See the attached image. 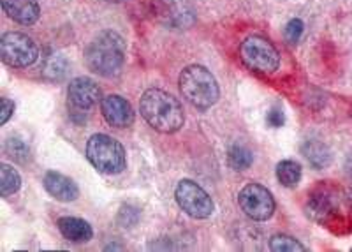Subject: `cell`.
I'll use <instances>...</instances> for the list:
<instances>
[{"label": "cell", "instance_id": "8", "mask_svg": "<svg viewBox=\"0 0 352 252\" xmlns=\"http://www.w3.org/2000/svg\"><path fill=\"white\" fill-rule=\"evenodd\" d=\"M238 203L245 216L254 220H268L275 212L272 192L261 184H247L238 194Z\"/></svg>", "mask_w": 352, "mask_h": 252}, {"label": "cell", "instance_id": "27", "mask_svg": "<svg viewBox=\"0 0 352 252\" xmlns=\"http://www.w3.org/2000/svg\"><path fill=\"white\" fill-rule=\"evenodd\" d=\"M106 2H122V0H106Z\"/></svg>", "mask_w": 352, "mask_h": 252}, {"label": "cell", "instance_id": "7", "mask_svg": "<svg viewBox=\"0 0 352 252\" xmlns=\"http://www.w3.org/2000/svg\"><path fill=\"white\" fill-rule=\"evenodd\" d=\"M176 203L192 219H208L215 210L213 200L201 185L192 180L178 182L175 189Z\"/></svg>", "mask_w": 352, "mask_h": 252}, {"label": "cell", "instance_id": "6", "mask_svg": "<svg viewBox=\"0 0 352 252\" xmlns=\"http://www.w3.org/2000/svg\"><path fill=\"white\" fill-rule=\"evenodd\" d=\"M0 56L11 67H28L39 59V48L27 34L8 32L0 37Z\"/></svg>", "mask_w": 352, "mask_h": 252}, {"label": "cell", "instance_id": "3", "mask_svg": "<svg viewBox=\"0 0 352 252\" xmlns=\"http://www.w3.org/2000/svg\"><path fill=\"white\" fill-rule=\"evenodd\" d=\"M180 92L192 106L208 109L219 101L220 90L215 76L203 65H188L180 74Z\"/></svg>", "mask_w": 352, "mask_h": 252}, {"label": "cell", "instance_id": "14", "mask_svg": "<svg viewBox=\"0 0 352 252\" xmlns=\"http://www.w3.org/2000/svg\"><path fill=\"white\" fill-rule=\"evenodd\" d=\"M2 9L11 20L20 25H34L39 20L41 9L37 0H0Z\"/></svg>", "mask_w": 352, "mask_h": 252}, {"label": "cell", "instance_id": "20", "mask_svg": "<svg viewBox=\"0 0 352 252\" xmlns=\"http://www.w3.org/2000/svg\"><path fill=\"white\" fill-rule=\"evenodd\" d=\"M229 166L236 171H245L252 166L254 162V154L248 150L243 145H234L229 150Z\"/></svg>", "mask_w": 352, "mask_h": 252}, {"label": "cell", "instance_id": "25", "mask_svg": "<svg viewBox=\"0 0 352 252\" xmlns=\"http://www.w3.org/2000/svg\"><path fill=\"white\" fill-rule=\"evenodd\" d=\"M266 122H268L270 127H282V125L285 124V115H284V109L280 108V106H273L272 109L268 112V115H266Z\"/></svg>", "mask_w": 352, "mask_h": 252}, {"label": "cell", "instance_id": "24", "mask_svg": "<svg viewBox=\"0 0 352 252\" xmlns=\"http://www.w3.org/2000/svg\"><path fill=\"white\" fill-rule=\"evenodd\" d=\"M303 30H305L303 21L294 18V20H291L287 25H285V37H287V41L291 44H296L298 41L301 39V36H303Z\"/></svg>", "mask_w": 352, "mask_h": 252}, {"label": "cell", "instance_id": "15", "mask_svg": "<svg viewBox=\"0 0 352 252\" xmlns=\"http://www.w3.org/2000/svg\"><path fill=\"white\" fill-rule=\"evenodd\" d=\"M56 226H58L60 233L69 242L87 244V242L92 240L94 229L87 220L78 219V217H60V219L56 220Z\"/></svg>", "mask_w": 352, "mask_h": 252}, {"label": "cell", "instance_id": "13", "mask_svg": "<svg viewBox=\"0 0 352 252\" xmlns=\"http://www.w3.org/2000/svg\"><path fill=\"white\" fill-rule=\"evenodd\" d=\"M43 184L50 196L55 198L56 201H62V203L76 201L78 196H80V189H78L76 182L58 171L46 173L43 178Z\"/></svg>", "mask_w": 352, "mask_h": 252}, {"label": "cell", "instance_id": "19", "mask_svg": "<svg viewBox=\"0 0 352 252\" xmlns=\"http://www.w3.org/2000/svg\"><path fill=\"white\" fill-rule=\"evenodd\" d=\"M21 178L20 173L9 165H0V194L2 198H8L14 192L20 191Z\"/></svg>", "mask_w": 352, "mask_h": 252}, {"label": "cell", "instance_id": "12", "mask_svg": "<svg viewBox=\"0 0 352 252\" xmlns=\"http://www.w3.org/2000/svg\"><path fill=\"white\" fill-rule=\"evenodd\" d=\"M100 109L111 127L125 129L134 124V112L127 99L122 96H108L100 101Z\"/></svg>", "mask_w": 352, "mask_h": 252}, {"label": "cell", "instance_id": "9", "mask_svg": "<svg viewBox=\"0 0 352 252\" xmlns=\"http://www.w3.org/2000/svg\"><path fill=\"white\" fill-rule=\"evenodd\" d=\"M153 14L160 23L176 30L196 23V11L188 0H153Z\"/></svg>", "mask_w": 352, "mask_h": 252}, {"label": "cell", "instance_id": "16", "mask_svg": "<svg viewBox=\"0 0 352 252\" xmlns=\"http://www.w3.org/2000/svg\"><path fill=\"white\" fill-rule=\"evenodd\" d=\"M301 152L307 157L308 162L316 169H324L331 165V150L328 145L320 140H308L301 147Z\"/></svg>", "mask_w": 352, "mask_h": 252}, {"label": "cell", "instance_id": "26", "mask_svg": "<svg viewBox=\"0 0 352 252\" xmlns=\"http://www.w3.org/2000/svg\"><path fill=\"white\" fill-rule=\"evenodd\" d=\"M0 105H2V112H0V124L6 125L8 124L9 118L12 116V113H14V103H12V101H9L8 97H2Z\"/></svg>", "mask_w": 352, "mask_h": 252}, {"label": "cell", "instance_id": "18", "mask_svg": "<svg viewBox=\"0 0 352 252\" xmlns=\"http://www.w3.org/2000/svg\"><path fill=\"white\" fill-rule=\"evenodd\" d=\"M276 178L284 187H296L301 180V166L300 162L285 159L276 165Z\"/></svg>", "mask_w": 352, "mask_h": 252}, {"label": "cell", "instance_id": "17", "mask_svg": "<svg viewBox=\"0 0 352 252\" xmlns=\"http://www.w3.org/2000/svg\"><path fill=\"white\" fill-rule=\"evenodd\" d=\"M67 61H65V56L60 55V53H50L48 56H44L43 65H41L43 76L50 81L64 80L65 74H67Z\"/></svg>", "mask_w": 352, "mask_h": 252}, {"label": "cell", "instance_id": "2", "mask_svg": "<svg viewBox=\"0 0 352 252\" xmlns=\"http://www.w3.org/2000/svg\"><path fill=\"white\" fill-rule=\"evenodd\" d=\"M127 55L124 37L115 30H102L88 44L85 61L90 71L99 76H115L120 71Z\"/></svg>", "mask_w": 352, "mask_h": 252}, {"label": "cell", "instance_id": "4", "mask_svg": "<svg viewBox=\"0 0 352 252\" xmlns=\"http://www.w3.org/2000/svg\"><path fill=\"white\" fill-rule=\"evenodd\" d=\"M87 157L94 168L104 175H118L127 166L122 143L108 134H94L87 141Z\"/></svg>", "mask_w": 352, "mask_h": 252}, {"label": "cell", "instance_id": "1", "mask_svg": "<svg viewBox=\"0 0 352 252\" xmlns=\"http://www.w3.org/2000/svg\"><path fill=\"white\" fill-rule=\"evenodd\" d=\"M140 109L144 120L148 122L155 131L171 134L184 127V106L175 96L160 90V88H150L143 94Z\"/></svg>", "mask_w": 352, "mask_h": 252}, {"label": "cell", "instance_id": "21", "mask_svg": "<svg viewBox=\"0 0 352 252\" xmlns=\"http://www.w3.org/2000/svg\"><path fill=\"white\" fill-rule=\"evenodd\" d=\"M6 154L20 165H25L30 159V148L20 136H11L6 141Z\"/></svg>", "mask_w": 352, "mask_h": 252}, {"label": "cell", "instance_id": "22", "mask_svg": "<svg viewBox=\"0 0 352 252\" xmlns=\"http://www.w3.org/2000/svg\"><path fill=\"white\" fill-rule=\"evenodd\" d=\"M270 249L273 252H303L307 251L305 245H301L296 238H292L289 235H275L272 236V240H270Z\"/></svg>", "mask_w": 352, "mask_h": 252}, {"label": "cell", "instance_id": "10", "mask_svg": "<svg viewBox=\"0 0 352 252\" xmlns=\"http://www.w3.org/2000/svg\"><path fill=\"white\" fill-rule=\"evenodd\" d=\"M340 210V200L336 198L335 192L328 189H317L308 196L305 212L312 220L319 224H329Z\"/></svg>", "mask_w": 352, "mask_h": 252}, {"label": "cell", "instance_id": "23", "mask_svg": "<svg viewBox=\"0 0 352 252\" xmlns=\"http://www.w3.org/2000/svg\"><path fill=\"white\" fill-rule=\"evenodd\" d=\"M141 212L138 207L134 204H122L120 210H118V216H116V220L118 224L124 226V228H132L140 222Z\"/></svg>", "mask_w": 352, "mask_h": 252}, {"label": "cell", "instance_id": "11", "mask_svg": "<svg viewBox=\"0 0 352 252\" xmlns=\"http://www.w3.org/2000/svg\"><path fill=\"white\" fill-rule=\"evenodd\" d=\"M69 105L74 109H81V112H88L96 105H99V101L102 99L99 85L90 78H76L72 80L67 88Z\"/></svg>", "mask_w": 352, "mask_h": 252}, {"label": "cell", "instance_id": "5", "mask_svg": "<svg viewBox=\"0 0 352 252\" xmlns=\"http://www.w3.org/2000/svg\"><path fill=\"white\" fill-rule=\"evenodd\" d=\"M240 59L248 69L263 74L275 72L280 65V53L270 39L263 36H248L240 46Z\"/></svg>", "mask_w": 352, "mask_h": 252}]
</instances>
